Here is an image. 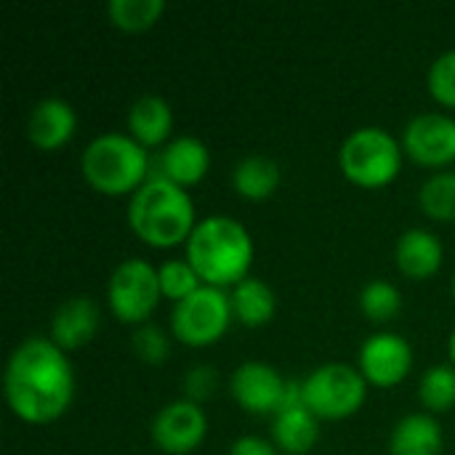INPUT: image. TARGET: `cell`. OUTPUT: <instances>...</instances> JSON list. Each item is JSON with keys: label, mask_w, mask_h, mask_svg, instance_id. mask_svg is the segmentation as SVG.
<instances>
[{"label": "cell", "mask_w": 455, "mask_h": 455, "mask_svg": "<svg viewBox=\"0 0 455 455\" xmlns=\"http://www.w3.org/2000/svg\"><path fill=\"white\" fill-rule=\"evenodd\" d=\"M3 389L16 419L53 424L69 411L75 397V373L67 352L40 336L21 341L5 363Z\"/></svg>", "instance_id": "6da1fadb"}, {"label": "cell", "mask_w": 455, "mask_h": 455, "mask_svg": "<svg viewBox=\"0 0 455 455\" xmlns=\"http://www.w3.org/2000/svg\"><path fill=\"white\" fill-rule=\"evenodd\" d=\"M187 261L203 280L213 288H235L251 277L253 264V237L251 232L229 216H208L197 221L187 240Z\"/></svg>", "instance_id": "7a4b0ae2"}, {"label": "cell", "mask_w": 455, "mask_h": 455, "mask_svg": "<svg viewBox=\"0 0 455 455\" xmlns=\"http://www.w3.org/2000/svg\"><path fill=\"white\" fill-rule=\"evenodd\" d=\"M128 224L133 235L152 248L187 243L197 227L189 192L168 179H149L128 203Z\"/></svg>", "instance_id": "3957f363"}, {"label": "cell", "mask_w": 455, "mask_h": 455, "mask_svg": "<svg viewBox=\"0 0 455 455\" xmlns=\"http://www.w3.org/2000/svg\"><path fill=\"white\" fill-rule=\"evenodd\" d=\"M80 171L96 192L120 197L139 192L149 181L152 157L128 133H101L83 149Z\"/></svg>", "instance_id": "277c9868"}, {"label": "cell", "mask_w": 455, "mask_h": 455, "mask_svg": "<svg viewBox=\"0 0 455 455\" xmlns=\"http://www.w3.org/2000/svg\"><path fill=\"white\" fill-rule=\"evenodd\" d=\"M403 141H397L379 125H368L347 136L339 149V165L352 184L379 189L397 179L403 168Z\"/></svg>", "instance_id": "5b68a950"}, {"label": "cell", "mask_w": 455, "mask_h": 455, "mask_svg": "<svg viewBox=\"0 0 455 455\" xmlns=\"http://www.w3.org/2000/svg\"><path fill=\"white\" fill-rule=\"evenodd\" d=\"M304 381V405L320 421H341L355 416L368 397V381L360 368L328 363L312 371Z\"/></svg>", "instance_id": "8992f818"}, {"label": "cell", "mask_w": 455, "mask_h": 455, "mask_svg": "<svg viewBox=\"0 0 455 455\" xmlns=\"http://www.w3.org/2000/svg\"><path fill=\"white\" fill-rule=\"evenodd\" d=\"M232 301L229 293L213 285L197 288L184 301L173 304L171 315V331L176 341L192 349L213 347L232 323Z\"/></svg>", "instance_id": "52a82bcc"}, {"label": "cell", "mask_w": 455, "mask_h": 455, "mask_svg": "<svg viewBox=\"0 0 455 455\" xmlns=\"http://www.w3.org/2000/svg\"><path fill=\"white\" fill-rule=\"evenodd\" d=\"M163 299L160 275L144 259H125L115 267L107 285V304L125 325H144Z\"/></svg>", "instance_id": "ba28073f"}, {"label": "cell", "mask_w": 455, "mask_h": 455, "mask_svg": "<svg viewBox=\"0 0 455 455\" xmlns=\"http://www.w3.org/2000/svg\"><path fill=\"white\" fill-rule=\"evenodd\" d=\"M403 152L424 168H445L455 160V120L445 112L416 115L403 131Z\"/></svg>", "instance_id": "9c48e42d"}, {"label": "cell", "mask_w": 455, "mask_h": 455, "mask_svg": "<svg viewBox=\"0 0 455 455\" xmlns=\"http://www.w3.org/2000/svg\"><path fill=\"white\" fill-rule=\"evenodd\" d=\"M357 368L371 387L392 389L400 381H405V376L411 373L413 349H411L405 336L392 333V331H381V333H373L360 347Z\"/></svg>", "instance_id": "30bf717a"}, {"label": "cell", "mask_w": 455, "mask_h": 455, "mask_svg": "<svg viewBox=\"0 0 455 455\" xmlns=\"http://www.w3.org/2000/svg\"><path fill=\"white\" fill-rule=\"evenodd\" d=\"M152 443L168 455L195 453L208 435V416L192 400L168 403L152 421Z\"/></svg>", "instance_id": "8fae6325"}, {"label": "cell", "mask_w": 455, "mask_h": 455, "mask_svg": "<svg viewBox=\"0 0 455 455\" xmlns=\"http://www.w3.org/2000/svg\"><path fill=\"white\" fill-rule=\"evenodd\" d=\"M288 379L277 373V368L261 363V360H248L235 368L229 379V392L235 403L251 413V416H277L283 405Z\"/></svg>", "instance_id": "7c38bea8"}, {"label": "cell", "mask_w": 455, "mask_h": 455, "mask_svg": "<svg viewBox=\"0 0 455 455\" xmlns=\"http://www.w3.org/2000/svg\"><path fill=\"white\" fill-rule=\"evenodd\" d=\"M211 168V149L197 136L171 139L157 157H152L149 179H168L179 187H192L205 179Z\"/></svg>", "instance_id": "4fadbf2b"}, {"label": "cell", "mask_w": 455, "mask_h": 455, "mask_svg": "<svg viewBox=\"0 0 455 455\" xmlns=\"http://www.w3.org/2000/svg\"><path fill=\"white\" fill-rule=\"evenodd\" d=\"M101 325V309L88 296H72L64 304L56 307L51 317V341L64 349H80L85 347Z\"/></svg>", "instance_id": "5bb4252c"}, {"label": "cell", "mask_w": 455, "mask_h": 455, "mask_svg": "<svg viewBox=\"0 0 455 455\" xmlns=\"http://www.w3.org/2000/svg\"><path fill=\"white\" fill-rule=\"evenodd\" d=\"M77 128V115L64 99H40L27 117V136L43 152H56L64 147Z\"/></svg>", "instance_id": "9a60e30c"}, {"label": "cell", "mask_w": 455, "mask_h": 455, "mask_svg": "<svg viewBox=\"0 0 455 455\" xmlns=\"http://www.w3.org/2000/svg\"><path fill=\"white\" fill-rule=\"evenodd\" d=\"M445 259V248L443 240L421 227H413L408 232L400 235L397 245H395V261L397 269L408 277V280H429L440 272Z\"/></svg>", "instance_id": "2e32d148"}, {"label": "cell", "mask_w": 455, "mask_h": 455, "mask_svg": "<svg viewBox=\"0 0 455 455\" xmlns=\"http://www.w3.org/2000/svg\"><path fill=\"white\" fill-rule=\"evenodd\" d=\"M173 131V112L163 96H141L128 109V136L144 149L165 147Z\"/></svg>", "instance_id": "e0dca14e"}, {"label": "cell", "mask_w": 455, "mask_h": 455, "mask_svg": "<svg viewBox=\"0 0 455 455\" xmlns=\"http://www.w3.org/2000/svg\"><path fill=\"white\" fill-rule=\"evenodd\" d=\"M392 455H440L443 427L432 413H411L400 419L389 437Z\"/></svg>", "instance_id": "ac0fdd59"}, {"label": "cell", "mask_w": 455, "mask_h": 455, "mask_svg": "<svg viewBox=\"0 0 455 455\" xmlns=\"http://www.w3.org/2000/svg\"><path fill=\"white\" fill-rule=\"evenodd\" d=\"M320 440V419L309 408L283 411L272 421V443L280 453L307 455Z\"/></svg>", "instance_id": "d6986e66"}, {"label": "cell", "mask_w": 455, "mask_h": 455, "mask_svg": "<svg viewBox=\"0 0 455 455\" xmlns=\"http://www.w3.org/2000/svg\"><path fill=\"white\" fill-rule=\"evenodd\" d=\"M229 301L235 320L245 328H264L277 312L275 291L259 277H245L243 283H237L229 293Z\"/></svg>", "instance_id": "ffe728a7"}, {"label": "cell", "mask_w": 455, "mask_h": 455, "mask_svg": "<svg viewBox=\"0 0 455 455\" xmlns=\"http://www.w3.org/2000/svg\"><path fill=\"white\" fill-rule=\"evenodd\" d=\"M232 187L245 200H267L280 187V165L264 155H248L232 168Z\"/></svg>", "instance_id": "44dd1931"}, {"label": "cell", "mask_w": 455, "mask_h": 455, "mask_svg": "<svg viewBox=\"0 0 455 455\" xmlns=\"http://www.w3.org/2000/svg\"><path fill=\"white\" fill-rule=\"evenodd\" d=\"M419 400L427 413H448L455 408V365H432L419 381Z\"/></svg>", "instance_id": "7402d4cb"}, {"label": "cell", "mask_w": 455, "mask_h": 455, "mask_svg": "<svg viewBox=\"0 0 455 455\" xmlns=\"http://www.w3.org/2000/svg\"><path fill=\"white\" fill-rule=\"evenodd\" d=\"M419 205L435 221H455V171L432 173L421 184Z\"/></svg>", "instance_id": "603a6c76"}, {"label": "cell", "mask_w": 455, "mask_h": 455, "mask_svg": "<svg viewBox=\"0 0 455 455\" xmlns=\"http://www.w3.org/2000/svg\"><path fill=\"white\" fill-rule=\"evenodd\" d=\"M163 0H109L107 16L123 32H144L157 24L163 16Z\"/></svg>", "instance_id": "cb8c5ba5"}, {"label": "cell", "mask_w": 455, "mask_h": 455, "mask_svg": "<svg viewBox=\"0 0 455 455\" xmlns=\"http://www.w3.org/2000/svg\"><path fill=\"white\" fill-rule=\"evenodd\" d=\"M360 309L371 323H389L403 312V293L387 280H373L360 291Z\"/></svg>", "instance_id": "d4e9b609"}, {"label": "cell", "mask_w": 455, "mask_h": 455, "mask_svg": "<svg viewBox=\"0 0 455 455\" xmlns=\"http://www.w3.org/2000/svg\"><path fill=\"white\" fill-rule=\"evenodd\" d=\"M157 275H160L163 299H168V301H173V304L184 301V299L192 296L197 288H203V280L197 277V272L192 269V264H189L187 259H184V261H179V259L165 261V264L157 269Z\"/></svg>", "instance_id": "484cf974"}, {"label": "cell", "mask_w": 455, "mask_h": 455, "mask_svg": "<svg viewBox=\"0 0 455 455\" xmlns=\"http://www.w3.org/2000/svg\"><path fill=\"white\" fill-rule=\"evenodd\" d=\"M131 344H133L136 357L141 363H147V365H155V368L163 365L168 360V355H171V339H168V333L163 328L152 325V323L139 325L136 333H133V339H131Z\"/></svg>", "instance_id": "4316f807"}, {"label": "cell", "mask_w": 455, "mask_h": 455, "mask_svg": "<svg viewBox=\"0 0 455 455\" xmlns=\"http://www.w3.org/2000/svg\"><path fill=\"white\" fill-rule=\"evenodd\" d=\"M427 85H429V93L435 96V101L455 109V48L440 53L432 61L429 75H427Z\"/></svg>", "instance_id": "83f0119b"}, {"label": "cell", "mask_w": 455, "mask_h": 455, "mask_svg": "<svg viewBox=\"0 0 455 455\" xmlns=\"http://www.w3.org/2000/svg\"><path fill=\"white\" fill-rule=\"evenodd\" d=\"M219 389V373L211 365H195L184 373V397L203 405Z\"/></svg>", "instance_id": "f1b7e54d"}, {"label": "cell", "mask_w": 455, "mask_h": 455, "mask_svg": "<svg viewBox=\"0 0 455 455\" xmlns=\"http://www.w3.org/2000/svg\"><path fill=\"white\" fill-rule=\"evenodd\" d=\"M229 455H280V451L272 440L248 435V437H240L237 443H232Z\"/></svg>", "instance_id": "f546056e"}, {"label": "cell", "mask_w": 455, "mask_h": 455, "mask_svg": "<svg viewBox=\"0 0 455 455\" xmlns=\"http://www.w3.org/2000/svg\"><path fill=\"white\" fill-rule=\"evenodd\" d=\"M448 355H451V363L455 365V328L453 333H451V341H448Z\"/></svg>", "instance_id": "4dcf8cb0"}, {"label": "cell", "mask_w": 455, "mask_h": 455, "mask_svg": "<svg viewBox=\"0 0 455 455\" xmlns=\"http://www.w3.org/2000/svg\"><path fill=\"white\" fill-rule=\"evenodd\" d=\"M451 293H453V299H455V272H453V280H451Z\"/></svg>", "instance_id": "1f68e13d"}]
</instances>
